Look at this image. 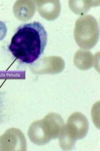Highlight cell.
<instances>
[{
    "label": "cell",
    "instance_id": "1",
    "mask_svg": "<svg viewBox=\"0 0 100 151\" xmlns=\"http://www.w3.org/2000/svg\"><path fill=\"white\" fill-rule=\"evenodd\" d=\"M47 39V32L40 22L23 24L12 37L9 50L20 62L30 64L43 53Z\"/></svg>",
    "mask_w": 100,
    "mask_h": 151
},
{
    "label": "cell",
    "instance_id": "2",
    "mask_svg": "<svg viewBox=\"0 0 100 151\" xmlns=\"http://www.w3.org/2000/svg\"><path fill=\"white\" fill-rule=\"evenodd\" d=\"M63 126V120L60 115L50 113L42 120L33 123L28 130V136L33 143L44 145L60 137Z\"/></svg>",
    "mask_w": 100,
    "mask_h": 151
},
{
    "label": "cell",
    "instance_id": "3",
    "mask_svg": "<svg viewBox=\"0 0 100 151\" xmlns=\"http://www.w3.org/2000/svg\"><path fill=\"white\" fill-rule=\"evenodd\" d=\"M74 38L78 45L82 48L93 47L99 38V27L96 19L91 15L79 18L75 25Z\"/></svg>",
    "mask_w": 100,
    "mask_h": 151
},
{
    "label": "cell",
    "instance_id": "4",
    "mask_svg": "<svg viewBox=\"0 0 100 151\" xmlns=\"http://www.w3.org/2000/svg\"><path fill=\"white\" fill-rule=\"evenodd\" d=\"M60 135V144L64 141H69L68 145L73 147L76 140L83 139L87 135L88 130V122L82 113H74L68 120L64 125Z\"/></svg>",
    "mask_w": 100,
    "mask_h": 151
}]
</instances>
